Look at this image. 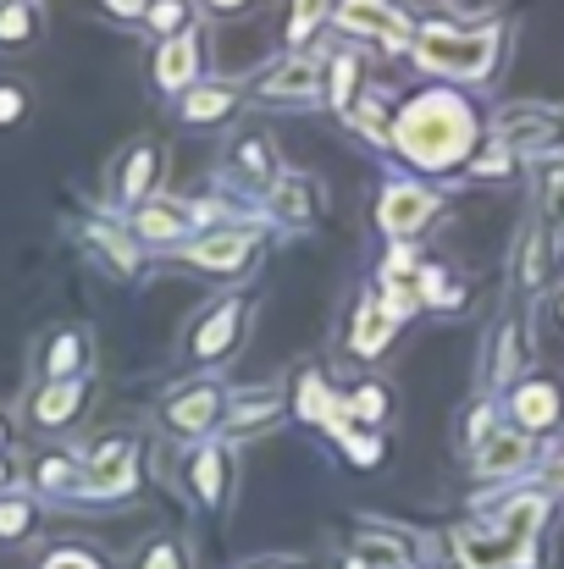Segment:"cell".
<instances>
[{
    "instance_id": "obj_1",
    "label": "cell",
    "mask_w": 564,
    "mask_h": 569,
    "mask_svg": "<svg viewBox=\"0 0 564 569\" xmlns=\"http://www.w3.org/2000/svg\"><path fill=\"white\" fill-rule=\"evenodd\" d=\"M393 144H398L415 167L443 172V167H454V161L476 144V117L465 111V100H454V94L437 89V94H420V100L398 117Z\"/></svg>"
},
{
    "instance_id": "obj_2",
    "label": "cell",
    "mask_w": 564,
    "mask_h": 569,
    "mask_svg": "<svg viewBox=\"0 0 564 569\" xmlns=\"http://www.w3.org/2000/svg\"><path fill=\"white\" fill-rule=\"evenodd\" d=\"M415 61L448 78H487L498 61V28L482 33H454V28H432L415 39Z\"/></svg>"
},
{
    "instance_id": "obj_3",
    "label": "cell",
    "mask_w": 564,
    "mask_h": 569,
    "mask_svg": "<svg viewBox=\"0 0 564 569\" xmlns=\"http://www.w3.org/2000/svg\"><path fill=\"white\" fill-rule=\"evenodd\" d=\"M133 465H139V442L133 437H106L89 465H83V492L89 498H111V492H128L133 487Z\"/></svg>"
},
{
    "instance_id": "obj_4",
    "label": "cell",
    "mask_w": 564,
    "mask_h": 569,
    "mask_svg": "<svg viewBox=\"0 0 564 569\" xmlns=\"http://www.w3.org/2000/svg\"><path fill=\"white\" fill-rule=\"evenodd\" d=\"M560 133H564V122H560V111H548V106H509L498 117V144L504 150H521V156L554 150Z\"/></svg>"
},
{
    "instance_id": "obj_5",
    "label": "cell",
    "mask_w": 564,
    "mask_h": 569,
    "mask_svg": "<svg viewBox=\"0 0 564 569\" xmlns=\"http://www.w3.org/2000/svg\"><path fill=\"white\" fill-rule=\"evenodd\" d=\"M333 17L344 22V33H372V39H393V44H415L409 17L393 0H338Z\"/></svg>"
},
{
    "instance_id": "obj_6",
    "label": "cell",
    "mask_w": 564,
    "mask_h": 569,
    "mask_svg": "<svg viewBox=\"0 0 564 569\" xmlns=\"http://www.w3.org/2000/svg\"><path fill=\"white\" fill-rule=\"evenodd\" d=\"M432 210H437V193L420 189V183H393V189L376 199V221H382V232H393V238L420 232V227L432 221Z\"/></svg>"
},
{
    "instance_id": "obj_7",
    "label": "cell",
    "mask_w": 564,
    "mask_h": 569,
    "mask_svg": "<svg viewBox=\"0 0 564 569\" xmlns=\"http://www.w3.org/2000/svg\"><path fill=\"white\" fill-rule=\"evenodd\" d=\"M454 553H459L465 569H515L521 553H526V542L509 537V531H498V537H487V531H459V537H454Z\"/></svg>"
},
{
    "instance_id": "obj_8",
    "label": "cell",
    "mask_w": 564,
    "mask_h": 569,
    "mask_svg": "<svg viewBox=\"0 0 564 569\" xmlns=\"http://www.w3.org/2000/svg\"><path fill=\"white\" fill-rule=\"evenodd\" d=\"M249 254H255V232H249V227L210 232V238L188 243V266H199V271H238Z\"/></svg>"
},
{
    "instance_id": "obj_9",
    "label": "cell",
    "mask_w": 564,
    "mask_h": 569,
    "mask_svg": "<svg viewBox=\"0 0 564 569\" xmlns=\"http://www.w3.org/2000/svg\"><path fill=\"white\" fill-rule=\"evenodd\" d=\"M244 332V299H221L199 327H194V360H221Z\"/></svg>"
},
{
    "instance_id": "obj_10",
    "label": "cell",
    "mask_w": 564,
    "mask_h": 569,
    "mask_svg": "<svg viewBox=\"0 0 564 569\" xmlns=\"http://www.w3.org/2000/svg\"><path fill=\"white\" fill-rule=\"evenodd\" d=\"M526 459H532L526 431H487V437L476 442V470H482V476H515Z\"/></svg>"
},
{
    "instance_id": "obj_11",
    "label": "cell",
    "mask_w": 564,
    "mask_h": 569,
    "mask_svg": "<svg viewBox=\"0 0 564 569\" xmlns=\"http://www.w3.org/2000/svg\"><path fill=\"white\" fill-rule=\"evenodd\" d=\"M560 415H564V398L554 381L548 377L521 381V392H515V420H521V431H543V426H554Z\"/></svg>"
},
{
    "instance_id": "obj_12",
    "label": "cell",
    "mask_w": 564,
    "mask_h": 569,
    "mask_svg": "<svg viewBox=\"0 0 564 569\" xmlns=\"http://www.w3.org/2000/svg\"><path fill=\"white\" fill-rule=\"evenodd\" d=\"M216 415H221V392H216V387H188L184 398L167 409V426H172V431H188V437H199V431H210Z\"/></svg>"
},
{
    "instance_id": "obj_13",
    "label": "cell",
    "mask_w": 564,
    "mask_h": 569,
    "mask_svg": "<svg viewBox=\"0 0 564 569\" xmlns=\"http://www.w3.org/2000/svg\"><path fill=\"white\" fill-rule=\"evenodd\" d=\"M78 409H83V381L78 377L72 381H50V387L33 398V420H39V426H67Z\"/></svg>"
},
{
    "instance_id": "obj_14",
    "label": "cell",
    "mask_w": 564,
    "mask_h": 569,
    "mask_svg": "<svg viewBox=\"0 0 564 569\" xmlns=\"http://www.w3.org/2000/svg\"><path fill=\"white\" fill-rule=\"evenodd\" d=\"M188 487H194L199 503H221V498H227V453H221V448L194 453V465H188Z\"/></svg>"
},
{
    "instance_id": "obj_15",
    "label": "cell",
    "mask_w": 564,
    "mask_h": 569,
    "mask_svg": "<svg viewBox=\"0 0 564 569\" xmlns=\"http://www.w3.org/2000/svg\"><path fill=\"white\" fill-rule=\"evenodd\" d=\"M194 61H199L194 33L167 39V44H161V56H156V83H161V89H184L188 78H194Z\"/></svg>"
},
{
    "instance_id": "obj_16",
    "label": "cell",
    "mask_w": 564,
    "mask_h": 569,
    "mask_svg": "<svg viewBox=\"0 0 564 569\" xmlns=\"http://www.w3.org/2000/svg\"><path fill=\"white\" fill-rule=\"evenodd\" d=\"M133 232L150 238V243H167V238H184L188 232V204H145L133 216Z\"/></svg>"
},
{
    "instance_id": "obj_17",
    "label": "cell",
    "mask_w": 564,
    "mask_h": 569,
    "mask_svg": "<svg viewBox=\"0 0 564 569\" xmlns=\"http://www.w3.org/2000/svg\"><path fill=\"white\" fill-rule=\"evenodd\" d=\"M260 94H266V100H305V94H316V61H283V67L266 78Z\"/></svg>"
},
{
    "instance_id": "obj_18",
    "label": "cell",
    "mask_w": 564,
    "mask_h": 569,
    "mask_svg": "<svg viewBox=\"0 0 564 569\" xmlns=\"http://www.w3.org/2000/svg\"><path fill=\"white\" fill-rule=\"evenodd\" d=\"M39 33V11L33 0H0V50H22Z\"/></svg>"
},
{
    "instance_id": "obj_19",
    "label": "cell",
    "mask_w": 564,
    "mask_h": 569,
    "mask_svg": "<svg viewBox=\"0 0 564 569\" xmlns=\"http://www.w3.org/2000/svg\"><path fill=\"white\" fill-rule=\"evenodd\" d=\"M156 172H161V156H156V144H139L133 156H128V167H122V178H117V193L133 204V199H145V193L156 189Z\"/></svg>"
},
{
    "instance_id": "obj_20",
    "label": "cell",
    "mask_w": 564,
    "mask_h": 569,
    "mask_svg": "<svg viewBox=\"0 0 564 569\" xmlns=\"http://www.w3.org/2000/svg\"><path fill=\"white\" fill-rule=\"evenodd\" d=\"M387 338H393V316L376 305V299H366L360 305V316H355V355H382L387 349Z\"/></svg>"
},
{
    "instance_id": "obj_21",
    "label": "cell",
    "mask_w": 564,
    "mask_h": 569,
    "mask_svg": "<svg viewBox=\"0 0 564 569\" xmlns=\"http://www.w3.org/2000/svg\"><path fill=\"white\" fill-rule=\"evenodd\" d=\"M83 355H89V338H83V332H61V338L50 343V355H44V377L72 381L83 371Z\"/></svg>"
},
{
    "instance_id": "obj_22",
    "label": "cell",
    "mask_w": 564,
    "mask_h": 569,
    "mask_svg": "<svg viewBox=\"0 0 564 569\" xmlns=\"http://www.w3.org/2000/svg\"><path fill=\"white\" fill-rule=\"evenodd\" d=\"M33 481H39L44 492H83V470H78L72 453H44V459L33 465Z\"/></svg>"
},
{
    "instance_id": "obj_23",
    "label": "cell",
    "mask_w": 564,
    "mask_h": 569,
    "mask_svg": "<svg viewBox=\"0 0 564 569\" xmlns=\"http://www.w3.org/2000/svg\"><path fill=\"white\" fill-rule=\"evenodd\" d=\"M232 106H238V89H227V83H210V89L188 94L184 117H188V122H216V117H227Z\"/></svg>"
},
{
    "instance_id": "obj_24",
    "label": "cell",
    "mask_w": 564,
    "mask_h": 569,
    "mask_svg": "<svg viewBox=\"0 0 564 569\" xmlns=\"http://www.w3.org/2000/svg\"><path fill=\"white\" fill-rule=\"evenodd\" d=\"M543 515H548V503H543V498H521V503H509V509H504V531H509V537H521V542H532V537H537V526H543Z\"/></svg>"
},
{
    "instance_id": "obj_25",
    "label": "cell",
    "mask_w": 564,
    "mask_h": 569,
    "mask_svg": "<svg viewBox=\"0 0 564 569\" xmlns=\"http://www.w3.org/2000/svg\"><path fill=\"white\" fill-rule=\"evenodd\" d=\"M277 415V392L260 387V392H244V403L232 409V431H249V426H266Z\"/></svg>"
},
{
    "instance_id": "obj_26",
    "label": "cell",
    "mask_w": 564,
    "mask_h": 569,
    "mask_svg": "<svg viewBox=\"0 0 564 569\" xmlns=\"http://www.w3.org/2000/svg\"><path fill=\"white\" fill-rule=\"evenodd\" d=\"M238 167H244L255 183H277V161H271V144H266V139H244V144H238Z\"/></svg>"
},
{
    "instance_id": "obj_27",
    "label": "cell",
    "mask_w": 564,
    "mask_h": 569,
    "mask_svg": "<svg viewBox=\"0 0 564 569\" xmlns=\"http://www.w3.org/2000/svg\"><path fill=\"white\" fill-rule=\"evenodd\" d=\"M543 243H548V227H532V232H526V243H521V282H526V288H537V282H543V271H548Z\"/></svg>"
},
{
    "instance_id": "obj_28",
    "label": "cell",
    "mask_w": 564,
    "mask_h": 569,
    "mask_svg": "<svg viewBox=\"0 0 564 569\" xmlns=\"http://www.w3.org/2000/svg\"><path fill=\"white\" fill-rule=\"evenodd\" d=\"M28 526H33V503L28 498H0V537L17 542V537H28Z\"/></svg>"
},
{
    "instance_id": "obj_29",
    "label": "cell",
    "mask_w": 564,
    "mask_h": 569,
    "mask_svg": "<svg viewBox=\"0 0 564 569\" xmlns=\"http://www.w3.org/2000/svg\"><path fill=\"white\" fill-rule=\"evenodd\" d=\"M521 360H526V343H521V332H515V327H504V332H498V360H493V381H509Z\"/></svg>"
},
{
    "instance_id": "obj_30",
    "label": "cell",
    "mask_w": 564,
    "mask_h": 569,
    "mask_svg": "<svg viewBox=\"0 0 564 569\" xmlns=\"http://www.w3.org/2000/svg\"><path fill=\"white\" fill-rule=\"evenodd\" d=\"M327 11H333V0H294V17H288V44H299V39H305V33H310V28L327 17Z\"/></svg>"
},
{
    "instance_id": "obj_31",
    "label": "cell",
    "mask_w": 564,
    "mask_h": 569,
    "mask_svg": "<svg viewBox=\"0 0 564 569\" xmlns=\"http://www.w3.org/2000/svg\"><path fill=\"white\" fill-rule=\"evenodd\" d=\"M355 83H360V61H355V56H338V61H333V106H338V111L355 100Z\"/></svg>"
},
{
    "instance_id": "obj_32",
    "label": "cell",
    "mask_w": 564,
    "mask_h": 569,
    "mask_svg": "<svg viewBox=\"0 0 564 569\" xmlns=\"http://www.w3.org/2000/svg\"><path fill=\"white\" fill-rule=\"evenodd\" d=\"M327 403H333L327 381L316 377V371H305V377H299V415H310V420H316V415H327Z\"/></svg>"
},
{
    "instance_id": "obj_33",
    "label": "cell",
    "mask_w": 564,
    "mask_h": 569,
    "mask_svg": "<svg viewBox=\"0 0 564 569\" xmlns=\"http://www.w3.org/2000/svg\"><path fill=\"white\" fill-rule=\"evenodd\" d=\"M145 17H150V28H161V33H178V28H184V0H150V11H145Z\"/></svg>"
},
{
    "instance_id": "obj_34",
    "label": "cell",
    "mask_w": 564,
    "mask_h": 569,
    "mask_svg": "<svg viewBox=\"0 0 564 569\" xmlns=\"http://www.w3.org/2000/svg\"><path fill=\"white\" fill-rule=\"evenodd\" d=\"M22 111H28V94H22V83H0V128L22 122Z\"/></svg>"
},
{
    "instance_id": "obj_35",
    "label": "cell",
    "mask_w": 564,
    "mask_h": 569,
    "mask_svg": "<svg viewBox=\"0 0 564 569\" xmlns=\"http://www.w3.org/2000/svg\"><path fill=\"white\" fill-rule=\"evenodd\" d=\"M349 409H355L360 420H382V415H387V387H360Z\"/></svg>"
},
{
    "instance_id": "obj_36",
    "label": "cell",
    "mask_w": 564,
    "mask_h": 569,
    "mask_svg": "<svg viewBox=\"0 0 564 569\" xmlns=\"http://www.w3.org/2000/svg\"><path fill=\"white\" fill-rule=\"evenodd\" d=\"M277 210L294 216V221H305V216H310V193L299 189V183H283V189H277Z\"/></svg>"
},
{
    "instance_id": "obj_37",
    "label": "cell",
    "mask_w": 564,
    "mask_h": 569,
    "mask_svg": "<svg viewBox=\"0 0 564 569\" xmlns=\"http://www.w3.org/2000/svg\"><path fill=\"white\" fill-rule=\"evenodd\" d=\"M139 569H184V553H178L172 542H150L145 559H139Z\"/></svg>"
},
{
    "instance_id": "obj_38",
    "label": "cell",
    "mask_w": 564,
    "mask_h": 569,
    "mask_svg": "<svg viewBox=\"0 0 564 569\" xmlns=\"http://www.w3.org/2000/svg\"><path fill=\"white\" fill-rule=\"evenodd\" d=\"M344 442H349V459H355V465H376V459H382V448H376V437H355V431H349Z\"/></svg>"
},
{
    "instance_id": "obj_39",
    "label": "cell",
    "mask_w": 564,
    "mask_h": 569,
    "mask_svg": "<svg viewBox=\"0 0 564 569\" xmlns=\"http://www.w3.org/2000/svg\"><path fill=\"white\" fill-rule=\"evenodd\" d=\"M44 569H100L89 553H78V548H61V553H50V565Z\"/></svg>"
},
{
    "instance_id": "obj_40",
    "label": "cell",
    "mask_w": 564,
    "mask_h": 569,
    "mask_svg": "<svg viewBox=\"0 0 564 569\" xmlns=\"http://www.w3.org/2000/svg\"><path fill=\"white\" fill-rule=\"evenodd\" d=\"M106 11H111V17H122V22H133V17H145V11H150V0H106Z\"/></svg>"
},
{
    "instance_id": "obj_41",
    "label": "cell",
    "mask_w": 564,
    "mask_h": 569,
    "mask_svg": "<svg viewBox=\"0 0 564 569\" xmlns=\"http://www.w3.org/2000/svg\"><path fill=\"white\" fill-rule=\"evenodd\" d=\"M205 6H210V11H244L249 0H205Z\"/></svg>"
},
{
    "instance_id": "obj_42",
    "label": "cell",
    "mask_w": 564,
    "mask_h": 569,
    "mask_svg": "<svg viewBox=\"0 0 564 569\" xmlns=\"http://www.w3.org/2000/svg\"><path fill=\"white\" fill-rule=\"evenodd\" d=\"M6 437H11V426H6V415H0V448H6Z\"/></svg>"
},
{
    "instance_id": "obj_43",
    "label": "cell",
    "mask_w": 564,
    "mask_h": 569,
    "mask_svg": "<svg viewBox=\"0 0 564 569\" xmlns=\"http://www.w3.org/2000/svg\"><path fill=\"white\" fill-rule=\"evenodd\" d=\"M260 569H294V565H260Z\"/></svg>"
},
{
    "instance_id": "obj_44",
    "label": "cell",
    "mask_w": 564,
    "mask_h": 569,
    "mask_svg": "<svg viewBox=\"0 0 564 569\" xmlns=\"http://www.w3.org/2000/svg\"><path fill=\"white\" fill-rule=\"evenodd\" d=\"M0 481H6V465H0Z\"/></svg>"
}]
</instances>
